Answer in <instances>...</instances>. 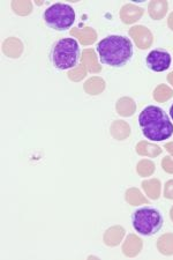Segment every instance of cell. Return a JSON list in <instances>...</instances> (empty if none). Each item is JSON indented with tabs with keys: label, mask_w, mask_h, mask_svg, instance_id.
<instances>
[{
	"label": "cell",
	"mask_w": 173,
	"mask_h": 260,
	"mask_svg": "<svg viewBox=\"0 0 173 260\" xmlns=\"http://www.w3.org/2000/svg\"><path fill=\"white\" fill-rule=\"evenodd\" d=\"M170 115H171V117H172V119H173V104L171 106V108H170Z\"/></svg>",
	"instance_id": "32"
},
{
	"label": "cell",
	"mask_w": 173,
	"mask_h": 260,
	"mask_svg": "<svg viewBox=\"0 0 173 260\" xmlns=\"http://www.w3.org/2000/svg\"><path fill=\"white\" fill-rule=\"evenodd\" d=\"M160 165H162L163 170L165 171V173L171 174V175L173 174V157L165 156L162 160V163H160Z\"/></svg>",
	"instance_id": "26"
},
{
	"label": "cell",
	"mask_w": 173,
	"mask_h": 260,
	"mask_svg": "<svg viewBox=\"0 0 173 260\" xmlns=\"http://www.w3.org/2000/svg\"><path fill=\"white\" fill-rule=\"evenodd\" d=\"M168 10V4L165 0H153L148 5V13L150 18L156 21L162 20L166 15Z\"/></svg>",
	"instance_id": "16"
},
{
	"label": "cell",
	"mask_w": 173,
	"mask_h": 260,
	"mask_svg": "<svg viewBox=\"0 0 173 260\" xmlns=\"http://www.w3.org/2000/svg\"><path fill=\"white\" fill-rule=\"evenodd\" d=\"M2 50L3 53L8 58L18 59V58L22 56L24 45L22 43V41L18 39V37H10V39L4 41Z\"/></svg>",
	"instance_id": "10"
},
{
	"label": "cell",
	"mask_w": 173,
	"mask_h": 260,
	"mask_svg": "<svg viewBox=\"0 0 173 260\" xmlns=\"http://www.w3.org/2000/svg\"><path fill=\"white\" fill-rule=\"evenodd\" d=\"M133 228L143 236H153L163 227L164 220L159 211L153 207L137 209L132 215Z\"/></svg>",
	"instance_id": "4"
},
{
	"label": "cell",
	"mask_w": 173,
	"mask_h": 260,
	"mask_svg": "<svg viewBox=\"0 0 173 260\" xmlns=\"http://www.w3.org/2000/svg\"><path fill=\"white\" fill-rule=\"evenodd\" d=\"M142 188L146 192V196H148V198L151 200L159 199L160 193H162V184L157 178L143 180Z\"/></svg>",
	"instance_id": "17"
},
{
	"label": "cell",
	"mask_w": 173,
	"mask_h": 260,
	"mask_svg": "<svg viewBox=\"0 0 173 260\" xmlns=\"http://www.w3.org/2000/svg\"><path fill=\"white\" fill-rule=\"evenodd\" d=\"M110 133H111L113 139L122 141L130 136V126L125 120H115L110 127Z\"/></svg>",
	"instance_id": "14"
},
{
	"label": "cell",
	"mask_w": 173,
	"mask_h": 260,
	"mask_svg": "<svg viewBox=\"0 0 173 260\" xmlns=\"http://www.w3.org/2000/svg\"><path fill=\"white\" fill-rule=\"evenodd\" d=\"M164 197L166 199L173 200V179L167 180L164 185Z\"/></svg>",
	"instance_id": "27"
},
{
	"label": "cell",
	"mask_w": 173,
	"mask_h": 260,
	"mask_svg": "<svg viewBox=\"0 0 173 260\" xmlns=\"http://www.w3.org/2000/svg\"><path fill=\"white\" fill-rule=\"evenodd\" d=\"M129 36L132 37L136 48L140 50L149 49L154 43V35L146 26H134L129 29Z\"/></svg>",
	"instance_id": "7"
},
{
	"label": "cell",
	"mask_w": 173,
	"mask_h": 260,
	"mask_svg": "<svg viewBox=\"0 0 173 260\" xmlns=\"http://www.w3.org/2000/svg\"><path fill=\"white\" fill-rule=\"evenodd\" d=\"M147 66L149 67L151 71L154 72H164L166 71L171 65L172 58L171 54L168 53L165 50H153V51L149 52L147 56Z\"/></svg>",
	"instance_id": "6"
},
{
	"label": "cell",
	"mask_w": 173,
	"mask_h": 260,
	"mask_svg": "<svg viewBox=\"0 0 173 260\" xmlns=\"http://www.w3.org/2000/svg\"><path fill=\"white\" fill-rule=\"evenodd\" d=\"M170 219H171L172 222H173V206H172L171 209H170Z\"/></svg>",
	"instance_id": "31"
},
{
	"label": "cell",
	"mask_w": 173,
	"mask_h": 260,
	"mask_svg": "<svg viewBox=\"0 0 173 260\" xmlns=\"http://www.w3.org/2000/svg\"><path fill=\"white\" fill-rule=\"evenodd\" d=\"M99 59L105 65L121 67L133 56V44L129 39L121 35H110L97 45Z\"/></svg>",
	"instance_id": "2"
},
{
	"label": "cell",
	"mask_w": 173,
	"mask_h": 260,
	"mask_svg": "<svg viewBox=\"0 0 173 260\" xmlns=\"http://www.w3.org/2000/svg\"><path fill=\"white\" fill-rule=\"evenodd\" d=\"M81 64L90 73H99L102 71V66L99 65L98 58H97L96 53L92 49H86L82 52Z\"/></svg>",
	"instance_id": "13"
},
{
	"label": "cell",
	"mask_w": 173,
	"mask_h": 260,
	"mask_svg": "<svg viewBox=\"0 0 173 260\" xmlns=\"http://www.w3.org/2000/svg\"><path fill=\"white\" fill-rule=\"evenodd\" d=\"M71 35L78 39L82 45H91L94 44L97 40V32L94 28L86 27V28H73L71 30Z\"/></svg>",
	"instance_id": "12"
},
{
	"label": "cell",
	"mask_w": 173,
	"mask_h": 260,
	"mask_svg": "<svg viewBox=\"0 0 173 260\" xmlns=\"http://www.w3.org/2000/svg\"><path fill=\"white\" fill-rule=\"evenodd\" d=\"M157 250L164 255H173V233H166L158 238Z\"/></svg>",
	"instance_id": "20"
},
{
	"label": "cell",
	"mask_w": 173,
	"mask_h": 260,
	"mask_svg": "<svg viewBox=\"0 0 173 260\" xmlns=\"http://www.w3.org/2000/svg\"><path fill=\"white\" fill-rule=\"evenodd\" d=\"M80 58V47L77 40L61 39L53 45L51 60L58 70H68L77 66Z\"/></svg>",
	"instance_id": "3"
},
{
	"label": "cell",
	"mask_w": 173,
	"mask_h": 260,
	"mask_svg": "<svg viewBox=\"0 0 173 260\" xmlns=\"http://www.w3.org/2000/svg\"><path fill=\"white\" fill-rule=\"evenodd\" d=\"M125 229L121 225H113V227L109 228L107 232L104 233L103 242L104 244L110 247L118 246L122 242L125 237Z\"/></svg>",
	"instance_id": "11"
},
{
	"label": "cell",
	"mask_w": 173,
	"mask_h": 260,
	"mask_svg": "<svg viewBox=\"0 0 173 260\" xmlns=\"http://www.w3.org/2000/svg\"><path fill=\"white\" fill-rule=\"evenodd\" d=\"M143 14H145V10L142 7L134 5V4H126L120 10V19L125 24H133L137 22Z\"/></svg>",
	"instance_id": "9"
},
{
	"label": "cell",
	"mask_w": 173,
	"mask_h": 260,
	"mask_svg": "<svg viewBox=\"0 0 173 260\" xmlns=\"http://www.w3.org/2000/svg\"><path fill=\"white\" fill-rule=\"evenodd\" d=\"M44 21L54 30H66L74 23L75 11L67 4H53L44 12Z\"/></svg>",
	"instance_id": "5"
},
{
	"label": "cell",
	"mask_w": 173,
	"mask_h": 260,
	"mask_svg": "<svg viewBox=\"0 0 173 260\" xmlns=\"http://www.w3.org/2000/svg\"><path fill=\"white\" fill-rule=\"evenodd\" d=\"M11 7L15 14L20 16H27L32 12V3L28 2V0H14L11 3Z\"/></svg>",
	"instance_id": "23"
},
{
	"label": "cell",
	"mask_w": 173,
	"mask_h": 260,
	"mask_svg": "<svg viewBox=\"0 0 173 260\" xmlns=\"http://www.w3.org/2000/svg\"><path fill=\"white\" fill-rule=\"evenodd\" d=\"M68 75V79L72 81H81L82 79L86 78L87 75V70L86 67H84L82 64H80L78 67H75V69H73L71 71V72L67 74Z\"/></svg>",
	"instance_id": "25"
},
{
	"label": "cell",
	"mask_w": 173,
	"mask_h": 260,
	"mask_svg": "<svg viewBox=\"0 0 173 260\" xmlns=\"http://www.w3.org/2000/svg\"><path fill=\"white\" fill-rule=\"evenodd\" d=\"M125 199L130 205V206H139V205L148 204V199L136 187L128 188L125 193Z\"/></svg>",
	"instance_id": "21"
},
{
	"label": "cell",
	"mask_w": 173,
	"mask_h": 260,
	"mask_svg": "<svg viewBox=\"0 0 173 260\" xmlns=\"http://www.w3.org/2000/svg\"><path fill=\"white\" fill-rule=\"evenodd\" d=\"M167 82L170 83L171 86H173V71L172 72L167 75Z\"/></svg>",
	"instance_id": "30"
},
{
	"label": "cell",
	"mask_w": 173,
	"mask_h": 260,
	"mask_svg": "<svg viewBox=\"0 0 173 260\" xmlns=\"http://www.w3.org/2000/svg\"><path fill=\"white\" fill-rule=\"evenodd\" d=\"M143 247V242L139 236L135 234H129L127 238H126L125 242L122 243L121 251L126 257L128 258H134L136 255L140 254Z\"/></svg>",
	"instance_id": "8"
},
{
	"label": "cell",
	"mask_w": 173,
	"mask_h": 260,
	"mask_svg": "<svg viewBox=\"0 0 173 260\" xmlns=\"http://www.w3.org/2000/svg\"><path fill=\"white\" fill-rule=\"evenodd\" d=\"M136 149V153L140 155V156H147V157H157L162 154V148L159 146L151 144V142L148 141H140L135 147Z\"/></svg>",
	"instance_id": "18"
},
{
	"label": "cell",
	"mask_w": 173,
	"mask_h": 260,
	"mask_svg": "<svg viewBox=\"0 0 173 260\" xmlns=\"http://www.w3.org/2000/svg\"><path fill=\"white\" fill-rule=\"evenodd\" d=\"M167 26L171 29V30H173V12L170 15H168V18H167Z\"/></svg>",
	"instance_id": "29"
},
{
	"label": "cell",
	"mask_w": 173,
	"mask_h": 260,
	"mask_svg": "<svg viewBox=\"0 0 173 260\" xmlns=\"http://www.w3.org/2000/svg\"><path fill=\"white\" fill-rule=\"evenodd\" d=\"M116 110L121 117H132L136 111V103L132 98H121L117 101Z\"/></svg>",
	"instance_id": "15"
},
{
	"label": "cell",
	"mask_w": 173,
	"mask_h": 260,
	"mask_svg": "<svg viewBox=\"0 0 173 260\" xmlns=\"http://www.w3.org/2000/svg\"><path fill=\"white\" fill-rule=\"evenodd\" d=\"M173 98V89L167 85H158L154 90V100L158 103H164Z\"/></svg>",
	"instance_id": "22"
},
{
	"label": "cell",
	"mask_w": 173,
	"mask_h": 260,
	"mask_svg": "<svg viewBox=\"0 0 173 260\" xmlns=\"http://www.w3.org/2000/svg\"><path fill=\"white\" fill-rule=\"evenodd\" d=\"M164 148H165L168 154L171 155V156H173V141L172 142H167V144H165V146H164Z\"/></svg>",
	"instance_id": "28"
},
{
	"label": "cell",
	"mask_w": 173,
	"mask_h": 260,
	"mask_svg": "<svg viewBox=\"0 0 173 260\" xmlns=\"http://www.w3.org/2000/svg\"><path fill=\"white\" fill-rule=\"evenodd\" d=\"M155 170L156 165L151 160H141L136 166V173L140 177H150Z\"/></svg>",
	"instance_id": "24"
},
{
	"label": "cell",
	"mask_w": 173,
	"mask_h": 260,
	"mask_svg": "<svg viewBox=\"0 0 173 260\" xmlns=\"http://www.w3.org/2000/svg\"><path fill=\"white\" fill-rule=\"evenodd\" d=\"M83 89L89 95H99L105 90V81L100 77H92L84 82Z\"/></svg>",
	"instance_id": "19"
},
{
	"label": "cell",
	"mask_w": 173,
	"mask_h": 260,
	"mask_svg": "<svg viewBox=\"0 0 173 260\" xmlns=\"http://www.w3.org/2000/svg\"><path fill=\"white\" fill-rule=\"evenodd\" d=\"M142 134L148 140L164 141L172 137L173 124L162 108L149 106L139 116Z\"/></svg>",
	"instance_id": "1"
}]
</instances>
